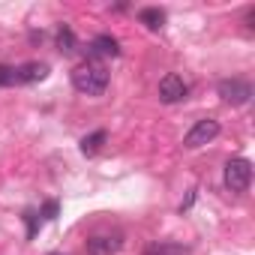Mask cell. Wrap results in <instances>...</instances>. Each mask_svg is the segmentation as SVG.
Listing matches in <instances>:
<instances>
[{
	"label": "cell",
	"mask_w": 255,
	"mask_h": 255,
	"mask_svg": "<svg viewBox=\"0 0 255 255\" xmlns=\"http://www.w3.org/2000/svg\"><path fill=\"white\" fill-rule=\"evenodd\" d=\"M72 87L84 96H102L108 87V72L96 63H81L78 69H72Z\"/></svg>",
	"instance_id": "1"
},
{
	"label": "cell",
	"mask_w": 255,
	"mask_h": 255,
	"mask_svg": "<svg viewBox=\"0 0 255 255\" xmlns=\"http://www.w3.org/2000/svg\"><path fill=\"white\" fill-rule=\"evenodd\" d=\"M222 180L231 192H246L249 183H252V162L237 156V159H228L225 162V171H222Z\"/></svg>",
	"instance_id": "2"
},
{
	"label": "cell",
	"mask_w": 255,
	"mask_h": 255,
	"mask_svg": "<svg viewBox=\"0 0 255 255\" xmlns=\"http://www.w3.org/2000/svg\"><path fill=\"white\" fill-rule=\"evenodd\" d=\"M216 135H219V120H213V117H204V120H198V123L192 126V129L186 132V138H183V147H189V150H198V147L210 144Z\"/></svg>",
	"instance_id": "3"
},
{
	"label": "cell",
	"mask_w": 255,
	"mask_h": 255,
	"mask_svg": "<svg viewBox=\"0 0 255 255\" xmlns=\"http://www.w3.org/2000/svg\"><path fill=\"white\" fill-rule=\"evenodd\" d=\"M216 90H219L222 102H228V105H246L252 99V84L243 78H225V81H219Z\"/></svg>",
	"instance_id": "4"
},
{
	"label": "cell",
	"mask_w": 255,
	"mask_h": 255,
	"mask_svg": "<svg viewBox=\"0 0 255 255\" xmlns=\"http://www.w3.org/2000/svg\"><path fill=\"white\" fill-rule=\"evenodd\" d=\"M186 96H189V87H186V81H183L180 75H165V78L159 81V99H162L165 105L183 102Z\"/></svg>",
	"instance_id": "5"
},
{
	"label": "cell",
	"mask_w": 255,
	"mask_h": 255,
	"mask_svg": "<svg viewBox=\"0 0 255 255\" xmlns=\"http://www.w3.org/2000/svg\"><path fill=\"white\" fill-rule=\"evenodd\" d=\"M117 54H120V42L114 36H108V33L93 36L90 45H87V57L90 60H105V57H117Z\"/></svg>",
	"instance_id": "6"
},
{
	"label": "cell",
	"mask_w": 255,
	"mask_h": 255,
	"mask_svg": "<svg viewBox=\"0 0 255 255\" xmlns=\"http://www.w3.org/2000/svg\"><path fill=\"white\" fill-rule=\"evenodd\" d=\"M45 78H48V63H39V60L21 63L15 69V81H24V84H36V81H45Z\"/></svg>",
	"instance_id": "7"
},
{
	"label": "cell",
	"mask_w": 255,
	"mask_h": 255,
	"mask_svg": "<svg viewBox=\"0 0 255 255\" xmlns=\"http://www.w3.org/2000/svg\"><path fill=\"white\" fill-rule=\"evenodd\" d=\"M117 249H120V237H111V234H93L87 240L90 255H114Z\"/></svg>",
	"instance_id": "8"
},
{
	"label": "cell",
	"mask_w": 255,
	"mask_h": 255,
	"mask_svg": "<svg viewBox=\"0 0 255 255\" xmlns=\"http://www.w3.org/2000/svg\"><path fill=\"white\" fill-rule=\"evenodd\" d=\"M138 21H141L147 30H159V27L165 24V12H162L159 6H147V9L138 12Z\"/></svg>",
	"instance_id": "9"
},
{
	"label": "cell",
	"mask_w": 255,
	"mask_h": 255,
	"mask_svg": "<svg viewBox=\"0 0 255 255\" xmlns=\"http://www.w3.org/2000/svg\"><path fill=\"white\" fill-rule=\"evenodd\" d=\"M57 51H63V54H72L75 51V33L66 24L57 30Z\"/></svg>",
	"instance_id": "10"
},
{
	"label": "cell",
	"mask_w": 255,
	"mask_h": 255,
	"mask_svg": "<svg viewBox=\"0 0 255 255\" xmlns=\"http://www.w3.org/2000/svg\"><path fill=\"white\" fill-rule=\"evenodd\" d=\"M105 138H108V135H105L102 129H99V132H93V135H84V138H81V153H87V156H90V153H96V150L105 144Z\"/></svg>",
	"instance_id": "11"
},
{
	"label": "cell",
	"mask_w": 255,
	"mask_h": 255,
	"mask_svg": "<svg viewBox=\"0 0 255 255\" xmlns=\"http://www.w3.org/2000/svg\"><path fill=\"white\" fill-rule=\"evenodd\" d=\"M144 255H183V246H177V243H156Z\"/></svg>",
	"instance_id": "12"
},
{
	"label": "cell",
	"mask_w": 255,
	"mask_h": 255,
	"mask_svg": "<svg viewBox=\"0 0 255 255\" xmlns=\"http://www.w3.org/2000/svg\"><path fill=\"white\" fill-rule=\"evenodd\" d=\"M9 84H15V69L0 63V87H9Z\"/></svg>",
	"instance_id": "13"
},
{
	"label": "cell",
	"mask_w": 255,
	"mask_h": 255,
	"mask_svg": "<svg viewBox=\"0 0 255 255\" xmlns=\"http://www.w3.org/2000/svg\"><path fill=\"white\" fill-rule=\"evenodd\" d=\"M42 213H45V219H54V216H57V201H48V204L42 207Z\"/></svg>",
	"instance_id": "14"
},
{
	"label": "cell",
	"mask_w": 255,
	"mask_h": 255,
	"mask_svg": "<svg viewBox=\"0 0 255 255\" xmlns=\"http://www.w3.org/2000/svg\"><path fill=\"white\" fill-rule=\"evenodd\" d=\"M24 219H27V234H33V231H36V216L27 210V213H24Z\"/></svg>",
	"instance_id": "15"
}]
</instances>
